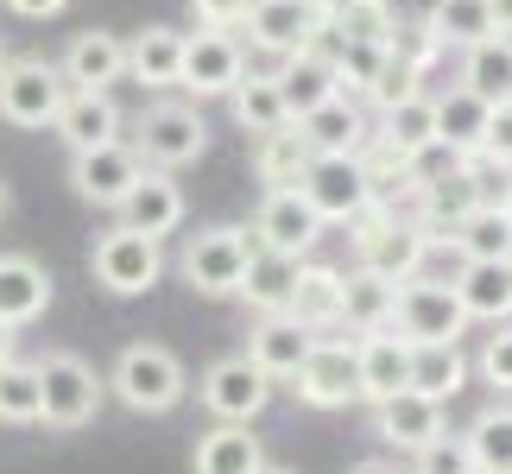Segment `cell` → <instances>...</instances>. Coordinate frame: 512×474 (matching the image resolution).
Segmentation results:
<instances>
[{"instance_id":"6da1fadb","label":"cell","mask_w":512,"mask_h":474,"mask_svg":"<svg viewBox=\"0 0 512 474\" xmlns=\"http://www.w3.org/2000/svg\"><path fill=\"white\" fill-rule=\"evenodd\" d=\"M348 228H354V247H361V266L380 272V279H392V285L418 279L430 247H437L424 222H411V215H399V209H380V203H367Z\"/></svg>"},{"instance_id":"7a4b0ae2","label":"cell","mask_w":512,"mask_h":474,"mask_svg":"<svg viewBox=\"0 0 512 474\" xmlns=\"http://www.w3.org/2000/svg\"><path fill=\"white\" fill-rule=\"evenodd\" d=\"M108 392H114L127 411H140V418H165V411L184 405L190 380H184V361H177L171 348H159V342H133V348H121V361H114Z\"/></svg>"},{"instance_id":"3957f363","label":"cell","mask_w":512,"mask_h":474,"mask_svg":"<svg viewBox=\"0 0 512 474\" xmlns=\"http://www.w3.org/2000/svg\"><path fill=\"white\" fill-rule=\"evenodd\" d=\"M102 399H108V380L83 361V354L57 348V354H45V361H38V424H51V430H83V424H95Z\"/></svg>"},{"instance_id":"277c9868","label":"cell","mask_w":512,"mask_h":474,"mask_svg":"<svg viewBox=\"0 0 512 474\" xmlns=\"http://www.w3.org/2000/svg\"><path fill=\"white\" fill-rule=\"evenodd\" d=\"M133 152L152 171H184L209 152V127L196 102H146L140 121H133Z\"/></svg>"},{"instance_id":"5b68a950","label":"cell","mask_w":512,"mask_h":474,"mask_svg":"<svg viewBox=\"0 0 512 474\" xmlns=\"http://www.w3.org/2000/svg\"><path fill=\"white\" fill-rule=\"evenodd\" d=\"M247 260H253V234L234 228V222H215V228H203V234H190V241H184L177 272H184V285L203 291V298H234Z\"/></svg>"},{"instance_id":"8992f818","label":"cell","mask_w":512,"mask_h":474,"mask_svg":"<svg viewBox=\"0 0 512 474\" xmlns=\"http://www.w3.org/2000/svg\"><path fill=\"white\" fill-rule=\"evenodd\" d=\"M89 272H95L102 291H114V298H146V291L165 279V253H159L152 234H133V228L114 222L102 241L89 247Z\"/></svg>"},{"instance_id":"52a82bcc","label":"cell","mask_w":512,"mask_h":474,"mask_svg":"<svg viewBox=\"0 0 512 474\" xmlns=\"http://www.w3.org/2000/svg\"><path fill=\"white\" fill-rule=\"evenodd\" d=\"M64 95H70V83L51 57H7V70H0V121L7 127H51Z\"/></svg>"},{"instance_id":"ba28073f","label":"cell","mask_w":512,"mask_h":474,"mask_svg":"<svg viewBox=\"0 0 512 474\" xmlns=\"http://www.w3.org/2000/svg\"><path fill=\"white\" fill-rule=\"evenodd\" d=\"M392 329H399L405 342H462V335H468V310L456 298V285L399 279V291H392Z\"/></svg>"},{"instance_id":"9c48e42d","label":"cell","mask_w":512,"mask_h":474,"mask_svg":"<svg viewBox=\"0 0 512 474\" xmlns=\"http://www.w3.org/2000/svg\"><path fill=\"white\" fill-rule=\"evenodd\" d=\"M304 203L323 215V222H354L373 203V177L361 165V152H317L298 177Z\"/></svg>"},{"instance_id":"30bf717a","label":"cell","mask_w":512,"mask_h":474,"mask_svg":"<svg viewBox=\"0 0 512 474\" xmlns=\"http://www.w3.org/2000/svg\"><path fill=\"white\" fill-rule=\"evenodd\" d=\"M291 392L310 411H342V405L361 399V386H354V335L348 342L342 335H317L310 354L298 361V373H291Z\"/></svg>"},{"instance_id":"8fae6325","label":"cell","mask_w":512,"mask_h":474,"mask_svg":"<svg viewBox=\"0 0 512 474\" xmlns=\"http://www.w3.org/2000/svg\"><path fill=\"white\" fill-rule=\"evenodd\" d=\"M196 399L209 405L215 424H253V418L272 405V380L247 361V354H228V361H215V367L203 373Z\"/></svg>"},{"instance_id":"7c38bea8","label":"cell","mask_w":512,"mask_h":474,"mask_svg":"<svg viewBox=\"0 0 512 474\" xmlns=\"http://www.w3.org/2000/svg\"><path fill=\"white\" fill-rule=\"evenodd\" d=\"M323 228H329V222L304 203V190H298V184H285V190H266L260 215H253V234H260L253 247L285 253V260H304V253L323 241Z\"/></svg>"},{"instance_id":"4fadbf2b","label":"cell","mask_w":512,"mask_h":474,"mask_svg":"<svg viewBox=\"0 0 512 474\" xmlns=\"http://www.w3.org/2000/svg\"><path fill=\"white\" fill-rule=\"evenodd\" d=\"M247 57H241V38L234 32H184V64H177V89H190L196 102L203 95H228L241 83Z\"/></svg>"},{"instance_id":"5bb4252c","label":"cell","mask_w":512,"mask_h":474,"mask_svg":"<svg viewBox=\"0 0 512 474\" xmlns=\"http://www.w3.org/2000/svg\"><path fill=\"white\" fill-rule=\"evenodd\" d=\"M140 152L127 140H108V146H89V152H70V190L83 196L95 209H114L121 196L133 190V177H140Z\"/></svg>"},{"instance_id":"9a60e30c","label":"cell","mask_w":512,"mask_h":474,"mask_svg":"<svg viewBox=\"0 0 512 474\" xmlns=\"http://www.w3.org/2000/svg\"><path fill=\"white\" fill-rule=\"evenodd\" d=\"M354 386H361V405H380L411 386V342L399 329L354 335Z\"/></svg>"},{"instance_id":"2e32d148","label":"cell","mask_w":512,"mask_h":474,"mask_svg":"<svg viewBox=\"0 0 512 474\" xmlns=\"http://www.w3.org/2000/svg\"><path fill=\"white\" fill-rule=\"evenodd\" d=\"M114 215H121V228L165 241V234H177V222H184V190H177L171 171H152L146 165L140 177H133V190L114 203Z\"/></svg>"},{"instance_id":"e0dca14e","label":"cell","mask_w":512,"mask_h":474,"mask_svg":"<svg viewBox=\"0 0 512 474\" xmlns=\"http://www.w3.org/2000/svg\"><path fill=\"white\" fill-rule=\"evenodd\" d=\"M241 26H247V38H253L260 51L285 57V51H304V45H317V32H323V13L310 7V0H253Z\"/></svg>"},{"instance_id":"ac0fdd59","label":"cell","mask_w":512,"mask_h":474,"mask_svg":"<svg viewBox=\"0 0 512 474\" xmlns=\"http://www.w3.org/2000/svg\"><path fill=\"white\" fill-rule=\"evenodd\" d=\"M443 399H424V392H392V399L373 405V437L392 443V449H405V456H418V449L430 437H443Z\"/></svg>"},{"instance_id":"d6986e66","label":"cell","mask_w":512,"mask_h":474,"mask_svg":"<svg viewBox=\"0 0 512 474\" xmlns=\"http://www.w3.org/2000/svg\"><path fill=\"white\" fill-rule=\"evenodd\" d=\"M57 70H64L70 89H114V83H127V38H114V32H76L70 51L57 57Z\"/></svg>"},{"instance_id":"ffe728a7","label":"cell","mask_w":512,"mask_h":474,"mask_svg":"<svg viewBox=\"0 0 512 474\" xmlns=\"http://www.w3.org/2000/svg\"><path fill=\"white\" fill-rule=\"evenodd\" d=\"M51 127H57V140H64L70 152H89V146L121 140V108H114L108 89H70Z\"/></svg>"},{"instance_id":"44dd1931","label":"cell","mask_w":512,"mask_h":474,"mask_svg":"<svg viewBox=\"0 0 512 474\" xmlns=\"http://www.w3.org/2000/svg\"><path fill=\"white\" fill-rule=\"evenodd\" d=\"M310 342H317V335H310L304 323H291L285 310H266L260 323L247 329V361L266 373V380H291V373H298V361L310 354Z\"/></svg>"},{"instance_id":"7402d4cb","label":"cell","mask_w":512,"mask_h":474,"mask_svg":"<svg viewBox=\"0 0 512 474\" xmlns=\"http://www.w3.org/2000/svg\"><path fill=\"white\" fill-rule=\"evenodd\" d=\"M51 310V272L32 253H0V323L26 329Z\"/></svg>"},{"instance_id":"603a6c76","label":"cell","mask_w":512,"mask_h":474,"mask_svg":"<svg viewBox=\"0 0 512 474\" xmlns=\"http://www.w3.org/2000/svg\"><path fill=\"white\" fill-rule=\"evenodd\" d=\"M285 316H291V323H304L310 335L342 329V272L336 266H317V260H298V279H291Z\"/></svg>"},{"instance_id":"cb8c5ba5","label":"cell","mask_w":512,"mask_h":474,"mask_svg":"<svg viewBox=\"0 0 512 474\" xmlns=\"http://www.w3.org/2000/svg\"><path fill=\"white\" fill-rule=\"evenodd\" d=\"M272 83H279V95H285V114L298 121V114H310L317 102H329V95H342V83H336V64H329V51H317V45H304V51H285V64L272 70Z\"/></svg>"},{"instance_id":"d4e9b609","label":"cell","mask_w":512,"mask_h":474,"mask_svg":"<svg viewBox=\"0 0 512 474\" xmlns=\"http://www.w3.org/2000/svg\"><path fill=\"white\" fill-rule=\"evenodd\" d=\"M456 298L468 323H506L512 316V260H462Z\"/></svg>"},{"instance_id":"484cf974","label":"cell","mask_w":512,"mask_h":474,"mask_svg":"<svg viewBox=\"0 0 512 474\" xmlns=\"http://www.w3.org/2000/svg\"><path fill=\"white\" fill-rule=\"evenodd\" d=\"M291 127L310 140V152H361L367 146V114L348 102V89L329 95V102H317L310 114H298Z\"/></svg>"},{"instance_id":"4316f807","label":"cell","mask_w":512,"mask_h":474,"mask_svg":"<svg viewBox=\"0 0 512 474\" xmlns=\"http://www.w3.org/2000/svg\"><path fill=\"white\" fill-rule=\"evenodd\" d=\"M380 146L418 165V158L437 146V102H430V95H405V102L380 108Z\"/></svg>"},{"instance_id":"83f0119b","label":"cell","mask_w":512,"mask_h":474,"mask_svg":"<svg viewBox=\"0 0 512 474\" xmlns=\"http://www.w3.org/2000/svg\"><path fill=\"white\" fill-rule=\"evenodd\" d=\"M177 64H184V32L146 26L127 38V76L140 89H177Z\"/></svg>"},{"instance_id":"f1b7e54d","label":"cell","mask_w":512,"mask_h":474,"mask_svg":"<svg viewBox=\"0 0 512 474\" xmlns=\"http://www.w3.org/2000/svg\"><path fill=\"white\" fill-rule=\"evenodd\" d=\"M487 121H494V102H481L475 89H449L437 102V146H449L456 158H475L487 140Z\"/></svg>"},{"instance_id":"f546056e","label":"cell","mask_w":512,"mask_h":474,"mask_svg":"<svg viewBox=\"0 0 512 474\" xmlns=\"http://www.w3.org/2000/svg\"><path fill=\"white\" fill-rule=\"evenodd\" d=\"M462 89H475L481 102H512V32H487L481 45L462 51Z\"/></svg>"},{"instance_id":"4dcf8cb0","label":"cell","mask_w":512,"mask_h":474,"mask_svg":"<svg viewBox=\"0 0 512 474\" xmlns=\"http://www.w3.org/2000/svg\"><path fill=\"white\" fill-rule=\"evenodd\" d=\"M266 449L247 424H215L203 443H196V474H260Z\"/></svg>"},{"instance_id":"1f68e13d","label":"cell","mask_w":512,"mask_h":474,"mask_svg":"<svg viewBox=\"0 0 512 474\" xmlns=\"http://www.w3.org/2000/svg\"><path fill=\"white\" fill-rule=\"evenodd\" d=\"M462 386H468L462 342H411V392H424V399H456Z\"/></svg>"},{"instance_id":"d6a6232c","label":"cell","mask_w":512,"mask_h":474,"mask_svg":"<svg viewBox=\"0 0 512 474\" xmlns=\"http://www.w3.org/2000/svg\"><path fill=\"white\" fill-rule=\"evenodd\" d=\"M392 279H380V272H342V323L354 335H373V329H392Z\"/></svg>"},{"instance_id":"836d02e7","label":"cell","mask_w":512,"mask_h":474,"mask_svg":"<svg viewBox=\"0 0 512 474\" xmlns=\"http://www.w3.org/2000/svg\"><path fill=\"white\" fill-rule=\"evenodd\" d=\"M253 140H260V146H253V171H260V184H272V190L298 184L304 165L317 158V152H310V140H304V133L291 127V121H285V127H272V133H253Z\"/></svg>"},{"instance_id":"e575fe53","label":"cell","mask_w":512,"mask_h":474,"mask_svg":"<svg viewBox=\"0 0 512 474\" xmlns=\"http://www.w3.org/2000/svg\"><path fill=\"white\" fill-rule=\"evenodd\" d=\"M424 32L437 38V45L449 51H468V45H481L487 32H500L494 26V7H487V0H437V7H430V19H424Z\"/></svg>"},{"instance_id":"d590c367","label":"cell","mask_w":512,"mask_h":474,"mask_svg":"<svg viewBox=\"0 0 512 474\" xmlns=\"http://www.w3.org/2000/svg\"><path fill=\"white\" fill-rule=\"evenodd\" d=\"M291 279H298V260H285V253H266V247H253V260H247V272H241V291L234 298H247L253 310H285V298H291Z\"/></svg>"},{"instance_id":"8d00e7d4","label":"cell","mask_w":512,"mask_h":474,"mask_svg":"<svg viewBox=\"0 0 512 474\" xmlns=\"http://www.w3.org/2000/svg\"><path fill=\"white\" fill-rule=\"evenodd\" d=\"M228 108H234V121H241L247 133H272V127L291 121L279 83H272V76H260V70H241V83L228 89Z\"/></svg>"},{"instance_id":"74e56055","label":"cell","mask_w":512,"mask_h":474,"mask_svg":"<svg viewBox=\"0 0 512 474\" xmlns=\"http://www.w3.org/2000/svg\"><path fill=\"white\" fill-rule=\"evenodd\" d=\"M449 241L462 247V260H512V228H506L500 203H475L449 228Z\"/></svg>"},{"instance_id":"f35d334b","label":"cell","mask_w":512,"mask_h":474,"mask_svg":"<svg viewBox=\"0 0 512 474\" xmlns=\"http://www.w3.org/2000/svg\"><path fill=\"white\" fill-rule=\"evenodd\" d=\"M468 456H475L481 474H512V411L506 405H487L475 424H468Z\"/></svg>"},{"instance_id":"ab89813d","label":"cell","mask_w":512,"mask_h":474,"mask_svg":"<svg viewBox=\"0 0 512 474\" xmlns=\"http://www.w3.org/2000/svg\"><path fill=\"white\" fill-rule=\"evenodd\" d=\"M323 32L354 38V45H399V19H392L386 0H348V7L329 19Z\"/></svg>"},{"instance_id":"60d3db41","label":"cell","mask_w":512,"mask_h":474,"mask_svg":"<svg viewBox=\"0 0 512 474\" xmlns=\"http://www.w3.org/2000/svg\"><path fill=\"white\" fill-rule=\"evenodd\" d=\"M0 424H38V361H0Z\"/></svg>"},{"instance_id":"b9f144b4","label":"cell","mask_w":512,"mask_h":474,"mask_svg":"<svg viewBox=\"0 0 512 474\" xmlns=\"http://www.w3.org/2000/svg\"><path fill=\"white\" fill-rule=\"evenodd\" d=\"M336 45H342V51L329 57V64H336V83L354 89V95H361L373 76H380V64L392 57V45H354V38H336Z\"/></svg>"},{"instance_id":"7bdbcfd3","label":"cell","mask_w":512,"mask_h":474,"mask_svg":"<svg viewBox=\"0 0 512 474\" xmlns=\"http://www.w3.org/2000/svg\"><path fill=\"white\" fill-rule=\"evenodd\" d=\"M411 474H481V468H475V456H468V443L456 437V430H443V437H430L418 449V468Z\"/></svg>"},{"instance_id":"ee69618b","label":"cell","mask_w":512,"mask_h":474,"mask_svg":"<svg viewBox=\"0 0 512 474\" xmlns=\"http://www.w3.org/2000/svg\"><path fill=\"white\" fill-rule=\"evenodd\" d=\"M361 95H367L373 108H392V102H405V95H418V70H411L405 57H399V45H392V57L380 64V76H373Z\"/></svg>"},{"instance_id":"f6af8a7d","label":"cell","mask_w":512,"mask_h":474,"mask_svg":"<svg viewBox=\"0 0 512 474\" xmlns=\"http://www.w3.org/2000/svg\"><path fill=\"white\" fill-rule=\"evenodd\" d=\"M481 380L494 392H512V323H494V335L481 342Z\"/></svg>"},{"instance_id":"bcb514c9","label":"cell","mask_w":512,"mask_h":474,"mask_svg":"<svg viewBox=\"0 0 512 474\" xmlns=\"http://www.w3.org/2000/svg\"><path fill=\"white\" fill-rule=\"evenodd\" d=\"M253 0H190V13H196V26H209V32H234L247 19Z\"/></svg>"},{"instance_id":"7dc6e473","label":"cell","mask_w":512,"mask_h":474,"mask_svg":"<svg viewBox=\"0 0 512 474\" xmlns=\"http://www.w3.org/2000/svg\"><path fill=\"white\" fill-rule=\"evenodd\" d=\"M481 158L487 165H512V102H500L494 108V121H487V140H481Z\"/></svg>"},{"instance_id":"c3c4849f","label":"cell","mask_w":512,"mask_h":474,"mask_svg":"<svg viewBox=\"0 0 512 474\" xmlns=\"http://www.w3.org/2000/svg\"><path fill=\"white\" fill-rule=\"evenodd\" d=\"M0 7L19 13V19H57V13L70 7V0H0Z\"/></svg>"},{"instance_id":"681fc988","label":"cell","mask_w":512,"mask_h":474,"mask_svg":"<svg viewBox=\"0 0 512 474\" xmlns=\"http://www.w3.org/2000/svg\"><path fill=\"white\" fill-rule=\"evenodd\" d=\"M487 7H494V26L512 32V0H487Z\"/></svg>"},{"instance_id":"f907efd6","label":"cell","mask_w":512,"mask_h":474,"mask_svg":"<svg viewBox=\"0 0 512 474\" xmlns=\"http://www.w3.org/2000/svg\"><path fill=\"white\" fill-rule=\"evenodd\" d=\"M310 7H317V13H323V26H329V19H336V13L348 7V0H310Z\"/></svg>"},{"instance_id":"816d5d0a","label":"cell","mask_w":512,"mask_h":474,"mask_svg":"<svg viewBox=\"0 0 512 474\" xmlns=\"http://www.w3.org/2000/svg\"><path fill=\"white\" fill-rule=\"evenodd\" d=\"M348 474H399L392 462H361V468H348Z\"/></svg>"},{"instance_id":"f5cc1de1","label":"cell","mask_w":512,"mask_h":474,"mask_svg":"<svg viewBox=\"0 0 512 474\" xmlns=\"http://www.w3.org/2000/svg\"><path fill=\"white\" fill-rule=\"evenodd\" d=\"M0 361H13V329L0 323Z\"/></svg>"},{"instance_id":"db71d44e","label":"cell","mask_w":512,"mask_h":474,"mask_svg":"<svg viewBox=\"0 0 512 474\" xmlns=\"http://www.w3.org/2000/svg\"><path fill=\"white\" fill-rule=\"evenodd\" d=\"M500 215H506V228H512V184L500 190Z\"/></svg>"},{"instance_id":"11a10c76","label":"cell","mask_w":512,"mask_h":474,"mask_svg":"<svg viewBox=\"0 0 512 474\" xmlns=\"http://www.w3.org/2000/svg\"><path fill=\"white\" fill-rule=\"evenodd\" d=\"M260 474H298V468H272V462H266V468H260Z\"/></svg>"},{"instance_id":"9f6ffc18","label":"cell","mask_w":512,"mask_h":474,"mask_svg":"<svg viewBox=\"0 0 512 474\" xmlns=\"http://www.w3.org/2000/svg\"><path fill=\"white\" fill-rule=\"evenodd\" d=\"M0 70H7V45H0Z\"/></svg>"},{"instance_id":"6f0895ef","label":"cell","mask_w":512,"mask_h":474,"mask_svg":"<svg viewBox=\"0 0 512 474\" xmlns=\"http://www.w3.org/2000/svg\"><path fill=\"white\" fill-rule=\"evenodd\" d=\"M0 209H7V184H0Z\"/></svg>"}]
</instances>
